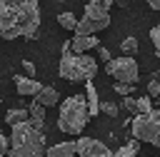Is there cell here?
Listing matches in <instances>:
<instances>
[{
  "mask_svg": "<svg viewBox=\"0 0 160 157\" xmlns=\"http://www.w3.org/2000/svg\"><path fill=\"white\" fill-rule=\"evenodd\" d=\"M132 137L148 145H160V110L150 107L148 112H138L132 117Z\"/></svg>",
  "mask_w": 160,
  "mask_h": 157,
  "instance_id": "5b68a950",
  "label": "cell"
},
{
  "mask_svg": "<svg viewBox=\"0 0 160 157\" xmlns=\"http://www.w3.org/2000/svg\"><path fill=\"white\" fill-rule=\"evenodd\" d=\"M0 102H2V97H0Z\"/></svg>",
  "mask_w": 160,
  "mask_h": 157,
  "instance_id": "4dcf8cb0",
  "label": "cell"
},
{
  "mask_svg": "<svg viewBox=\"0 0 160 157\" xmlns=\"http://www.w3.org/2000/svg\"><path fill=\"white\" fill-rule=\"evenodd\" d=\"M120 52H122V55H135V52H138V40H135V37H125V40L120 42Z\"/></svg>",
  "mask_w": 160,
  "mask_h": 157,
  "instance_id": "e0dca14e",
  "label": "cell"
},
{
  "mask_svg": "<svg viewBox=\"0 0 160 157\" xmlns=\"http://www.w3.org/2000/svg\"><path fill=\"white\" fill-rule=\"evenodd\" d=\"M95 45H100L95 35H78V32H75L72 40H70V50H72V52H88V50L95 47Z\"/></svg>",
  "mask_w": 160,
  "mask_h": 157,
  "instance_id": "30bf717a",
  "label": "cell"
},
{
  "mask_svg": "<svg viewBox=\"0 0 160 157\" xmlns=\"http://www.w3.org/2000/svg\"><path fill=\"white\" fill-rule=\"evenodd\" d=\"M148 95H150V97H158V95H160V82H158V75H152V77H150V82H148Z\"/></svg>",
  "mask_w": 160,
  "mask_h": 157,
  "instance_id": "603a6c76",
  "label": "cell"
},
{
  "mask_svg": "<svg viewBox=\"0 0 160 157\" xmlns=\"http://www.w3.org/2000/svg\"><path fill=\"white\" fill-rule=\"evenodd\" d=\"M48 157H75V142H58L52 147H45Z\"/></svg>",
  "mask_w": 160,
  "mask_h": 157,
  "instance_id": "7c38bea8",
  "label": "cell"
},
{
  "mask_svg": "<svg viewBox=\"0 0 160 157\" xmlns=\"http://www.w3.org/2000/svg\"><path fill=\"white\" fill-rule=\"evenodd\" d=\"M150 42H152V47H155V55H160V25L150 27Z\"/></svg>",
  "mask_w": 160,
  "mask_h": 157,
  "instance_id": "ffe728a7",
  "label": "cell"
},
{
  "mask_svg": "<svg viewBox=\"0 0 160 157\" xmlns=\"http://www.w3.org/2000/svg\"><path fill=\"white\" fill-rule=\"evenodd\" d=\"M75 155H80V157H112L108 145H102L95 137H80V135L75 140Z\"/></svg>",
  "mask_w": 160,
  "mask_h": 157,
  "instance_id": "ba28073f",
  "label": "cell"
},
{
  "mask_svg": "<svg viewBox=\"0 0 160 157\" xmlns=\"http://www.w3.org/2000/svg\"><path fill=\"white\" fill-rule=\"evenodd\" d=\"M32 97H35V102H40L42 107H52V105L58 102V90H55V87H45V85H42Z\"/></svg>",
  "mask_w": 160,
  "mask_h": 157,
  "instance_id": "4fadbf2b",
  "label": "cell"
},
{
  "mask_svg": "<svg viewBox=\"0 0 160 157\" xmlns=\"http://www.w3.org/2000/svg\"><path fill=\"white\" fill-rule=\"evenodd\" d=\"M112 90H115L120 97H122V95H130V92H132V82H120V80H115Z\"/></svg>",
  "mask_w": 160,
  "mask_h": 157,
  "instance_id": "44dd1931",
  "label": "cell"
},
{
  "mask_svg": "<svg viewBox=\"0 0 160 157\" xmlns=\"http://www.w3.org/2000/svg\"><path fill=\"white\" fill-rule=\"evenodd\" d=\"M110 25V12L108 7L100 5V0H90L85 5V15L80 17V22H75L72 32L78 35H98L100 30H105Z\"/></svg>",
  "mask_w": 160,
  "mask_h": 157,
  "instance_id": "8992f818",
  "label": "cell"
},
{
  "mask_svg": "<svg viewBox=\"0 0 160 157\" xmlns=\"http://www.w3.org/2000/svg\"><path fill=\"white\" fill-rule=\"evenodd\" d=\"M8 147H10V142H8V137H5L2 132H0V157H2L5 152H8Z\"/></svg>",
  "mask_w": 160,
  "mask_h": 157,
  "instance_id": "484cf974",
  "label": "cell"
},
{
  "mask_svg": "<svg viewBox=\"0 0 160 157\" xmlns=\"http://www.w3.org/2000/svg\"><path fill=\"white\" fill-rule=\"evenodd\" d=\"M12 82H15V90L18 95H25V97H32L42 85L38 80H32L30 75H12Z\"/></svg>",
  "mask_w": 160,
  "mask_h": 157,
  "instance_id": "9c48e42d",
  "label": "cell"
},
{
  "mask_svg": "<svg viewBox=\"0 0 160 157\" xmlns=\"http://www.w3.org/2000/svg\"><path fill=\"white\" fill-rule=\"evenodd\" d=\"M40 27L38 0H0V37H35Z\"/></svg>",
  "mask_w": 160,
  "mask_h": 157,
  "instance_id": "6da1fadb",
  "label": "cell"
},
{
  "mask_svg": "<svg viewBox=\"0 0 160 157\" xmlns=\"http://www.w3.org/2000/svg\"><path fill=\"white\" fill-rule=\"evenodd\" d=\"M22 120H28V107H12V110H8V115H5V125H8V127L15 125V122H22Z\"/></svg>",
  "mask_w": 160,
  "mask_h": 157,
  "instance_id": "9a60e30c",
  "label": "cell"
},
{
  "mask_svg": "<svg viewBox=\"0 0 160 157\" xmlns=\"http://www.w3.org/2000/svg\"><path fill=\"white\" fill-rule=\"evenodd\" d=\"M60 77L62 80H70V82H85V80H92L98 75V62L88 55V52H72L70 50V40L62 42V52H60V67H58Z\"/></svg>",
  "mask_w": 160,
  "mask_h": 157,
  "instance_id": "3957f363",
  "label": "cell"
},
{
  "mask_svg": "<svg viewBox=\"0 0 160 157\" xmlns=\"http://www.w3.org/2000/svg\"><path fill=\"white\" fill-rule=\"evenodd\" d=\"M128 112H135V97H130V95H122V102H120Z\"/></svg>",
  "mask_w": 160,
  "mask_h": 157,
  "instance_id": "cb8c5ba5",
  "label": "cell"
},
{
  "mask_svg": "<svg viewBox=\"0 0 160 157\" xmlns=\"http://www.w3.org/2000/svg\"><path fill=\"white\" fill-rule=\"evenodd\" d=\"M135 152H138V145H135V142H128V145H122L118 152H112V157H135Z\"/></svg>",
  "mask_w": 160,
  "mask_h": 157,
  "instance_id": "d6986e66",
  "label": "cell"
},
{
  "mask_svg": "<svg viewBox=\"0 0 160 157\" xmlns=\"http://www.w3.org/2000/svg\"><path fill=\"white\" fill-rule=\"evenodd\" d=\"M88 120H90V112H88V105H85V95H70L60 105L58 127L65 135H80L85 130Z\"/></svg>",
  "mask_w": 160,
  "mask_h": 157,
  "instance_id": "277c9868",
  "label": "cell"
},
{
  "mask_svg": "<svg viewBox=\"0 0 160 157\" xmlns=\"http://www.w3.org/2000/svg\"><path fill=\"white\" fill-rule=\"evenodd\" d=\"M28 120H30L32 125L42 127V122H45V107H42L40 102H32V105H28Z\"/></svg>",
  "mask_w": 160,
  "mask_h": 157,
  "instance_id": "5bb4252c",
  "label": "cell"
},
{
  "mask_svg": "<svg viewBox=\"0 0 160 157\" xmlns=\"http://www.w3.org/2000/svg\"><path fill=\"white\" fill-rule=\"evenodd\" d=\"M112 2H115V0H100V5H102V7H112Z\"/></svg>",
  "mask_w": 160,
  "mask_h": 157,
  "instance_id": "f1b7e54d",
  "label": "cell"
},
{
  "mask_svg": "<svg viewBox=\"0 0 160 157\" xmlns=\"http://www.w3.org/2000/svg\"><path fill=\"white\" fill-rule=\"evenodd\" d=\"M98 90H95V85L90 82V80H85V105H88V112H90V117H95V115H100V110H98Z\"/></svg>",
  "mask_w": 160,
  "mask_h": 157,
  "instance_id": "8fae6325",
  "label": "cell"
},
{
  "mask_svg": "<svg viewBox=\"0 0 160 157\" xmlns=\"http://www.w3.org/2000/svg\"><path fill=\"white\" fill-rule=\"evenodd\" d=\"M98 110H102L110 117H118V105L115 102H98Z\"/></svg>",
  "mask_w": 160,
  "mask_h": 157,
  "instance_id": "7402d4cb",
  "label": "cell"
},
{
  "mask_svg": "<svg viewBox=\"0 0 160 157\" xmlns=\"http://www.w3.org/2000/svg\"><path fill=\"white\" fill-rule=\"evenodd\" d=\"M150 107H152V97H150V95H142V97L135 100V112H132V115H138V112H148Z\"/></svg>",
  "mask_w": 160,
  "mask_h": 157,
  "instance_id": "ac0fdd59",
  "label": "cell"
},
{
  "mask_svg": "<svg viewBox=\"0 0 160 157\" xmlns=\"http://www.w3.org/2000/svg\"><path fill=\"white\" fill-rule=\"evenodd\" d=\"M150 5V10H160V0H145Z\"/></svg>",
  "mask_w": 160,
  "mask_h": 157,
  "instance_id": "83f0119b",
  "label": "cell"
},
{
  "mask_svg": "<svg viewBox=\"0 0 160 157\" xmlns=\"http://www.w3.org/2000/svg\"><path fill=\"white\" fill-rule=\"evenodd\" d=\"M52 2H68V0H52Z\"/></svg>",
  "mask_w": 160,
  "mask_h": 157,
  "instance_id": "f546056e",
  "label": "cell"
},
{
  "mask_svg": "<svg viewBox=\"0 0 160 157\" xmlns=\"http://www.w3.org/2000/svg\"><path fill=\"white\" fill-rule=\"evenodd\" d=\"M20 67H22V70H25V75H30V77H32V75H35V65H32V62H30V60H22V62H20Z\"/></svg>",
  "mask_w": 160,
  "mask_h": 157,
  "instance_id": "d4e9b609",
  "label": "cell"
},
{
  "mask_svg": "<svg viewBox=\"0 0 160 157\" xmlns=\"http://www.w3.org/2000/svg\"><path fill=\"white\" fill-rule=\"evenodd\" d=\"M10 127H12V135H10V147L5 155L10 157H42L45 155V132L38 125H32L30 120H22Z\"/></svg>",
  "mask_w": 160,
  "mask_h": 157,
  "instance_id": "7a4b0ae2",
  "label": "cell"
},
{
  "mask_svg": "<svg viewBox=\"0 0 160 157\" xmlns=\"http://www.w3.org/2000/svg\"><path fill=\"white\" fill-rule=\"evenodd\" d=\"M95 50L100 52V60L105 62V60H110V52H108V47H100V45H95Z\"/></svg>",
  "mask_w": 160,
  "mask_h": 157,
  "instance_id": "4316f807",
  "label": "cell"
},
{
  "mask_svg": "<svg viewBox=\"0 0 160 157\" xmlns=\"http://www.w3.org/2000/svg\"><path fill=\"white\" fill-rule=\"evenodd\" d=\"M105 72L112 75V77L120 80V82H135L138 75H140V67H138V62L132 60V55H122V57H110V60H105Z\"/></svg>",
  "mask_w": 160,
  "mask_h": 157,
  "instance_id": "52a82bcc",
  "label": "cell"
},
{
  "mask_svg": "<svg viewBox=\"0 0 160 157\" xmlns=\"http://www.w3.org/2000/svg\"><path fill=\"white\" fill-rule=\"evenodd\" d=\"M75 22H78V17H75L72 12H60V15H58V25L65 27V30H72Z\"/></svg>",
  "mask_w": 160,
  "mask_h": 157,
  "instance_id": "2e32d148",
  "label": "cell"
}]
</instances>
